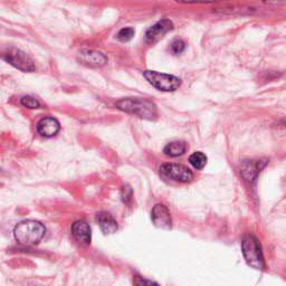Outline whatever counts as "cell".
Masks as SVG:
<instances>
[{
    "mask_svg": "<svg viewBox=\"0 0 286 286\" xmlns=\"http://www.w3.org/2000/svg\"><path fill=\"white\" fill-rule=\"evenodd\" d=\"M189 162L191 163L192 167L197 169V170H201V169H203V167L206 166L207 157L202 152H195L190 155Z\"/></svg>",
    "mask_w": 286,
    "mask_h": 286,
    "instance_id": "15",
    "label": "cell"
},
{
    "mask_svg": "<svg viewBox=\"0 0 286 286\" xmlns=\"http://www.w3.org/2000/svg\"><path fill=\"white\" fill-rule=\"evenodd\" d=\"M242 252L247 264L255 270H264L265 261L263 256L261 244L255 236L247 234L242 241Z\"/></svg>",
    "mask_w": 286,
    "mask_h": 286,
    "instance_id": "3",
    "label": "cell"
},
{
    "mask_svg": "<svg viewBox=\"0 0 286 286\" xmlns=\"http://www.w3.org/2000/svg\"><path fill=\"white\" fill-rule=\"evenodd\" d=\"M3 58L6 62H8L10 65L20 69L22 72L31 73L35 71V65L32 58L26 53L17 48H10L7 51H5L3 54Z\"/></svg>",
    "mask_w": 286,
    "mask_h": 286,
    "instance_id": "5",
    "label": "cell"
},
{
    "mask_svg": "<svg viewBox=\"0 0 286 286\" xmlns=\"http://www.w3.org/2000/svg\"><path fill=\"white\" fill-rule=\"evenodd\" d=\"M131 198H132V189L126 185L122 188V200H123V202L125 203H129Z\"/></svg>",
    "mask_w": 286,
    "mask_h": 286,
    "instance_id": "19",
    "label": "cell"
},
{
    "mask_svg": "<svg viewBox=\"0 0 286 286\" xmlns=\"http://www.w3.org/2000/svg\"><path fill=\"white\" fill-rule=\"evenodd\" d=\"M186 150H187V144L184 141H174L168 143L165 149H163V152H165V154L168 157L176 158L183 155L186 152Z\"/></svg>",
    "mask_w": 286,
    "mask_h": 286,
    "instance_id": "14",
    "label": "cell"
},
{
    "mask_svg": "<svg viewBox=\"0 0 286 286\" xmlns=\"http://www.w3.org/2000/svg\"><path fill=\"white\" fill-rule=\"evenodd\" d=\"M61 130V124L56 119L50 118H44L40 120L37 123V132L42 137L45 138H51L56 136V134Z\"/></svg>",
    "mask_w": 286,
    "mask_h": 286,
    "instance_id": "11",
    "label": "cell"
},
{
    "mask_svg": "<svg viewBox=\"0 0 286 286\" xmlns=\"http://www.w3.org/2000/svg\"><path fill=\"white\" fill-rule=\"evenodd\" d=\"M160 172L163 177L178 183H190L194 179V173L190 169L178 163H165L160 167Z\"/></svg>",
    "mask_w": 286,
    "mask_h": 286,
    "instance_id": "6",
    "label": "cell"
},
{
    "mask_svg": "<svg viewBox=\"0 0 286 286\" xmlns=\"http://www.w3.org/2000/svg\"><path fill=\"white\" fill-rule=\"evenodd\" d=\"M79 61L90 67H102L108 63V57L101 51L94 49H83L80 51Z\"/></svg>",
    "mask_w": 286,
    "mask_h": 286,
    "instance_id": "8",
    "label": "cell"
},
{
    "mask_svg": "<svg viewBox=\"0 0 286 286\" xmlns=\"http://www.w3.org/2000/svg\"><path fill=\"white\" fill-rule=\"evenodd\" d=\"M185 48H186V45L183 40H180V39L174 40L171 45V49L174 54H181V53L185 50Z\"/></svg>",
    "mask_w": 286,
    "mask_h": 286,
    "instance_id": "18",
    "label": "cell"
},
{
    "mask_svg": "<svg viewBox=\"0 0 286 286\" xmlns=\"http://www.w3.org/2000/svg\"><path fill=\"white\" fill-rule=\"evenodd\" d=\"M116 108L121 111H124L126 113H131L138 115L140 118L145 120H155L158 116L157 105L142 97H129L116 103Z\"/></svg>",
    "mask_w": 286,
    "mask_h": 286,
    "instance_id": "2",
    "label": "cell"
},
{
    "mask_svg": "<svg viewBox=\"0 0 286 286\" xmlns=\"http://www.w3.org/2000/svg\"><path fill=\"white\" fill-rule=\"evenodd\" d=\"M143 76L157 90L162 92H173L181 85V80L179 77L155 71H145L143 72Z\"/></svg>",
    "mask_w": 286,
    "mask_h": 286,
    "instance_id": "4",
    "label": "cell"
},
{
    "mask_svg": "<svg viewBox=\"0 0 286 286\" xmlns=\"http://www.w3.org/2000/svg\"><path fill=\"white\" fill-rule=\"evenodd\" d=\"M151 219L158 228L161 229H171L172 227V219L169 209L162 205V203H157L151 212Z\"/></svg>",
    "mask_w": 286,
    "mask_h": 286,
    "instance_id": "7",
    "label": "cell"
},
{
    "mask_svg": "<svg viewBox=\"0 0 286 286\" xmlns=\"http://www.w3.org/2000/svg\"><path fill=\"white\" fill-rule=\"evenodd\" d=\"M22 107L28 108V109H37L39 108V102L36 100V98L33 96H24L21 98L20 101Z\"/></svg>",
    "mask_w": 286,
    "mask_h": 286,
    "instance_id": "17",
    "label": "cell"
},
{
    "mask_svg": "<svg viewBox=\"0 0 286 286\" xmlns=\"http://www.w3.org/2000/svg\"><path fill=\"white\" fill-rule=\"evenodd\" d=\"M176 2L180 4H210L219 0H176Z\"/></svg>",
    "mask_w": 286,
    "mask_h": 286,
    "instance_id": "20",
    "label": "cell"
},
{
    "mask_svg": "<svg viewBox=\"0 0 286 286\" xmlns=\"http://www.w3.org/2000/svg\"><path fill=\"white\" fill-rule=\"evenodd\" d=\"M172 28L173 24L171 20L162 19L148 29L147 33H145V39H147V42L153 43L162 37L163 35H166L168 32L172 31Z\"/></svg>",
    "mask_w": 286,
    "mask_h": 286,
    "instance_id": "10",
    "label": "cell"
},
{
    "mask_svg": "<svg viewBox=\"0 0 286 286\" xmlns=\"http://www.w3.org/2000/svg\"><path fill=\"white\" fill-rule=\"evenodd\" d=\"M134 29L132 27H125V28H122L121 31L118 33V35H116V37H118L119 40H121V42H129V40H131L134 36Z\"/></svg>",
    "mask_w": 286,
    "mask_h": 286,
    "instance_id": "16",
    "label": "cell"
},
{
    "mask_svg": "<svg viewBox=\"0 0 286 286\" xmlns=\"http://www.w3.org/2000/svg\"><path fill=\"white\" fill-rule=\"evenodd\" d=\"M45 226L36 220H24L14 228L15 239L24 246L37 245L45 236Z\"/></svg>",
    "mask_w": 286,
    "mask_h": 286,
    "instance_id": "1",
    "label": "cell"
},
{
    "mask_svg": "<svg viewBox=\"0 0 286 286\" xmlns=\"http://www.w3.org/2000/svg\"><path fill=\"white\" fill-rule=\"evenodd\" d=\"M96 220L104 234H114V232L118 230V223H116V220L112 217V215H110L109 213L102 212L97 214Z\"/></svg>",
    "mask_w": 286,
    "mask_h": 286,
    "instance_id": "13",
    "label": "cell"
},
{
    "mask_svg": "<svg viewBox=\"0 0 286 286\" xmlns=\"http://www.w3.org/2000/svg\"><path fill=\"white\" fill-rule=\"evenodd\" d=\"M267 160H245L242 163L241 172L245 180L252 183L257 178L262 169L266 166Z\"/></svg>",
    "mask_w": 286,
    "mask_h": 286,
    "instance_id": "9",
    "label": "cell"
},
{
    "mask_svg": "<svg viewBox=\"0 0 286 286\" xmlns=\"http://www.w3.org/2000/svg\"><path fill=\"white\" fill-rule=\"evenodd\" d=\"M72 234L81 244L89 245L91 243V227L84 220L75 221L72 225Z\"/></svg>",
    "mask_w": 286,
    "mask_h": 286,
    "instance_id": "12",
    "label": "cell"
}]
</instances>
